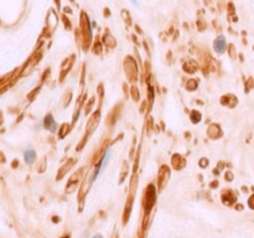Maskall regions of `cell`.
<instances>
[{
  "label": "cell",
  "instance_id": "obj_2",
  "mask_svg": "<svg viewBox=\"0 0 254 238\" xmlns=\"http://www.w3.org/2000/svg\"><path fill=\"white\" fill-rule=\"evenodd\" d=\"M24 158H25V161L27 164H32L36 160V153H35V150H32V149L26 150L25 154H24Z\"/></svg>",
  "mask_w": 254,
  "mask_h": 238
},
{
  "label": "cell",
  "instance_id": "obj_4",
  "mask_svg": "<svg viewBox=\"0 0 254 238\" xmlns=\"http://www.w3.org/2000/svg\"><path fill=\"white\" fill-rule=\"evenodd\" d=\"M93 238H102V236H98V234H97V236H94Z\"/></svg>",
  "mask_w": 254,
  "mask_h": 238
},
{
  "label": "cell",
  "instance_id": "obj_1",
  "mask_svg": "<svg viewBox=\"0 0 254 238\" xmlns=\"http://www.w3.org/2000/svg\"><path fill=\"white\" fill-rule=\"evenodd\" d=\"M213 46H215V50L217 51V52L222 54L223 51H225V48H226V40H225V37H223V36H219V37L215 41Z\"/></svg>",
  "mask_w": 254,
  "mask_h": 238
},
{
  "label": "cell",
  "instance_id": "obj_3",
  "mask_svg": "<svg viewBox=\"0 0 254 238\" xmlns=\"http://www.w3.org/2000/svg\"><path fill=\"white\" fill-rule=\"evenodd\" d=\"M45 128L46 129H51L52 131H55L56 130V128H57V125H56V122L54 120V118H52V116H47L46 117V119H45Z\"/></svg>",
  "mask_w": 254,
  "mask_h": 238
}]
</instances>
